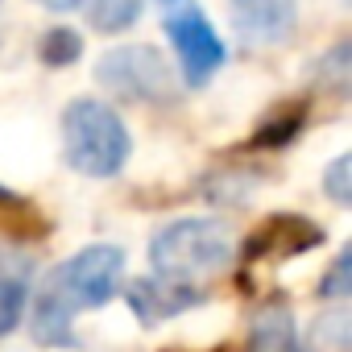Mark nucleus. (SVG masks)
Listing matches in <instances>:
<instances>
[{"label": "nucleus", "mask_w": 352, "mask_h": 352, "mask_svg": "<svg viewBox=\"0 0 352 352\" xmlns=\"http://www.w3.org/2000/svg\"><path fill=\"white\" fill-rule=\"evenodd\" d=\"M319 294L331 298V302H340V298L352 294V249H344V253L331 261V270H327L323 282H319Z\"/></svg>", "instance_id": "12"}, {"label": "nucleus", "mask_w": 352, "mask_h": 352, "mask_svg": "<svg viewBox=\"0 0 352 352\" xmlns=\"http://www.w3.org/2000/svg\"><path fill=\"white\" fill-rule=\"evenodd\" d=\"M249 352H307L298 327H294V311L286 302H261L253 323H249Z\"/></svg>", "instance_id": "8"}, {"label": "nucleus", "mask_w": 352, "mask_h": 352, "mask_svg": "<svg viewBox=\"0 0 352 352\" xmlns=\"http://www.w3.org/2000/svg\"><path fill=\"white\" fill-rule=\"evenodd\" d=\"M348 311H327L319 323H315V348L319 352H348Z\"/></svg>", "instance_id": "11"}, {"label": "nucleus", "mask_w": 352, "mask_h": 352, "mask_svg": "<svg viewBox=\"0 0 352 352\" xmlns=\"http://www.w3.org/2000/svg\"><path fill=\"white\" fill-rule=\"evenodd\" d=\"M96 83L133 104H170L179 96L170 63L153 46H116L96 63Z\"/></svg>", "instance_id": "5"}, {"label": "nucleus", "mask_w": 352, "mask_h": 352, "mask_svg": "<svg viewBox=\"0 0 352 352\" xmlns=\"http://www.w3.org/2000/svg\"><path fill=\"white\" fill-rule=\"evenodd\" d=\"M0 42H5V0H0Z\"/></svg>", "instance_id": "16"}, {"label": "nucleus", "mask_w": 352, "mask_h": 352, "mask_svg": "<svg viewBox=\"0 0 352 352\" xmlns=\"http://www.w3.org/2000/svg\"><path fill=\"white\" fill-rule=\"evenodd\" d=\"M228 17L245 46H282L294 38L298 0H228Z\"/></svg>", "instance_id": "6"}, {"label": "nucleus", "mask_w": 352, "mask_h": 352, "mask_svg": "<svg viewBox=\"0 0 352 352\" xmlns=\"http://www.w3.org/2000/svg\"><path fill=\"white\" fill-rule=\"evenodd\" d=\"M149 0H83L87 9V25L96 34H120L129 25H137V17L145 13Z\"/></svg>", "instance_id": "9"}, {"label": "nucleus", "mask_w": 352, "mask_h": 352, "mask_svg": "<svg viewBox=\"0 0 352 352\" xmlns=\"http://www.w3.org/2000/svg\"><path fill=\"white\" fill-rule=\"evenodd\" d=\"M199 302H204L199 286H183V282H170V278H157V274L137 278L129 286V307L145 327H153V323H162L170 315H183V311H191Z\"/></svg>", "instance_id": "7"}, {"label": "nucleus", "mask_w": 352, "mask_h": 352, "mask_svg": "<svg viewBox=\"0 0 352 352\" xmlns=\"http://www.w3.org/2000/svg\"><path fill=\"white\" fill-rule=\"evenodd\" d=\"M162 13V30L179 50V67L187 87H208L212 75L224 67L228 50L224 38L216 34V25L208 21V13L199 9V0H157Z\"/></svg>", "instance_id": "4"}, {"label": "nucleus", "mask_w": 352, "mask_h": 352, "mask_svg": "<svg viewBox=\"0 0 352 352\" xmlns=\"http://www.w3.org/2000/svg\"><path fill=\"white\" fill-rule=\"evenodd\" d=\"M133 153L129 124L104 100H71L63 112V157L87 179H112Z\"/></svg>", "instance_id": "3"}, {"label": "nucleus", "mask_w": 352, "mask_h": 352, "mask_svg": "<svg viewBox=\"0 0 352 352\" xmlns=\"http://www.w3.org/2000/svg\"><path fill=\"white\" fill-rule=\"evenodd\" d=\"M38 54H42L46 67H71V63H79V54H83V38H79L75 30H67V25H54V30L42 34Z\"/></svg>", "instance_id": "10"}, {"label": "nucleus", "mask_w": 352, "mask_h": 352, "mask_svg": "<svg viewBox=\"0 0 352 352\" xmlns=\"http://www.w3.org/2000/svg\"><path fill=\"white\" fill-rule=\"evenodd\" d=\"M38 5H46L50 13H71V9H79L83 0H38Z\"/></svg>", "instance_id": "15"}, {"label": "nucleus", "mask_w": 352, "mask_h": 352, "mask_svg": "<svg viewBox=\"0 0 352 352\" xmlns=\"http://www.w3.org/2000/svg\"><path fill=\"white\" fill-rule=\"evenodd\" d=\"M348 174H352V157H348V153H340V157L327 166V174H323V191H327L331 204H340V208L352 204V183H348Z\"/></svg>", "instance_id": "13"}, {"label": "nucleus", "mask_w": 352, "mask_h": 352, "mask_svg": "<svg viewBox=\"0 0 352 352\" xmlns=\"http://www.w3.org/2000/svg\"><path fill=\"white\" fill-rule=\"evenodd\" d=\"M236 257V236L224 220L212 216H187L166 224L153 241H149V265L157 278L195 286L204 278H216L220 270H228Z\"/></svg>", "instance_id": "2"}, {"label": "nucleus", "mask_w": 352, "mask_h": 352, "mask_svg": "<svg viewBox=\"0 0 352 352\" xmlns=\"http://www.w3.org/2000/svg\"><path fill=\"white\" fill-rule=\"evenodd\" d=\"M120 282H124V249H116V245H87V249H79L58 270H50L46 282L38 286L34 315H30L34 340L38 344H54V348H79L75 327H71L75 311L112 302Z\"/></svg>", "instance_id": "1"}, {"label": "nucleus", "mask_w": 352, "mask_h": 352, "mask_svg": "<svg viewBox=\"0 0 352 352\" xmlns=\"http://www.w3.org/2000/svg\"><path fill=\"white\" fill-rule=\"evenodd\" d=\"M323 71L331 75V87H336V91H344V87H348V42H340V46L327 54V63L319 67V75H323Z\"/></svg>", "instance_id": "14"}]
</instances>
